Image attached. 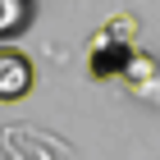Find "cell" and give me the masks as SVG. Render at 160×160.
I'll use <instances>...</instances> for the list:
<instances>
[{"label":"cell","instance_id":"obj_3","mask_svg":"<svg viewBox=\"0 0 160 160\" xmlns=\"http://www.w3.org/2000/svg\"><path fill=\"white\" fill-rule=\"evenodd\" d=\"M37 23V0H0V41H18Z\"/></svg>","mask_w":160,"mask_h":160},{"label":"cell","instance_id":"obj_2","mask_svg":"<svg viewBox=\"0 0 160 160\" xmlns=\"http://www.w3.org/2000/svg\"><path fill=\"white\" fill-rule=\"evenodd\" d=\"M128 50H133L128 41H110L105 32H96L92 37V78H119Z\"/></svg>","mask_w":160,"mask_h":160},{"label":"cell","instance_id":"obj_1","mask_svg":"<svg viewBox=\"0 0 160 160\" xmlns=\"http://www.w3.org/2000/svg\"><path fill=\"white\" fill-rule=\"evenodd\" d=\"M37 87V69L28 60V50H18L14 41H0V105L23 101Z\"/></svg>","mask_w":160,"mask_h":160},{"label":"cell","instance_id":"obj_5","mask_svg":"<svg viewBox=\"0 0 160 160\" xmlns=\"http://www.w3.org/2000/svg\"><path fill=\"white\" fill-rule=\"evenodd\" d=\"M101 32H105V37H110V41H128V46H133V32H137V18H133V14H114V18H110V23H105V28H101Z\"/></svg>","mask_w":160,"mask_h":160},{"label":"cell","instance_id":"obj_4","mask_svg":"<svg viewBox=\"0 0 160 160\" xmlns=\"http://www.w3.org/2000/svg\"><path fill=\"white\" fill-rule=\"evenodd\" d=\"M156 73H160V64L151 60L147 50H128V60H123V78H128L133 87H142L147 78H156Z\"/></svg>","mask_w":160,"mask_h":160}]
</instances>
